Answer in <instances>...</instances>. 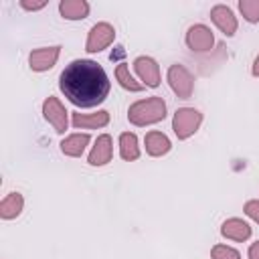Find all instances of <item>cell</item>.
Instances as JSON below:
<instances>
[{
	"label": "cell",
	"mask_w": 259,
	"mask_h": 259,
	"mask_svg": "<svg viewBox=\"0 0 259 259\" xmlns=\"http://www.w3.org/2000/svg\"><path fill=\"white\" fill-rule=\"evenodd\" d=\"M109 77L105 69L91 59L71 61L59 75V89L77 107H95L109 95Z\"/></svg>",
	"instance_id": "obj_1"
},
{
	"label": "cell",
	"mask_w": 259,
	"mask_h": 259,
	"mask_svg": "<svg viewBox=\"0 0 259 259\" xmlns=\"http://www.w3.org/2000/svg\"><path fill=\"white\" fill-rule=\"evenodd\" d=\"M166 117V101L158 95L148 97V99H140L136 103L130 105L127 109V119L130 123L138 125V127H146L152 123H158Z\"/></svg>",
	"instance_id": "obj_2"
},
{
	"label": "cell",
	"mask_w": 259,
	"mask_h": 259,
	"mask_svg": "<svg viewBox=\"0 0 259 259\" xmlns=\"http://www.w3.org/2000/svg\"><path fill=\"white\" fill-rule=\"evenodd\" d=\"M200 123H202V113L194 107H180L174 111L172 130L178 140H188L190 136H194L198 132Z\"/></svg>",
	"instance_id": "obj_3"
},
{
	"label": "cell",
	"mask_w": 259,
	"mask_h": 259,
	"mask_svg": "<svg viewBox=\"0 0 259 259\" xmlns=\"http://www.w3.org/2000/svg\"><path fill=\"white\" fill-rule=\"evenodd\" d=\"M166 79H168L170 89L176 93V97L188 99L192 95V91H194V77L190 75V71L184 65H178V63L170 65Z\"/></svg>",
	"instance_id": "obj_4"
},
{
	"label": "cell",
	"mask_w": 259,
	"mask_h": 259,
	"mask_svg": "<svg viewBox=\"0 0 259 259\" xmlns=\"http://www.w3.org/2000/svg\"><path fill=\"white\" fill-rule=\"evenodd\" d=\"M42 117L55 127L57 134H65L69 127V111L65 109V105L55 97L49 95L42 103Z\"/></svg>",
	"instance_id": "obj_5"
},
{
	"label": "cell",
	"mask_w": 259,
	"mask_h": 259,
	"mask_svg": "<svg viewBox=\"0 0 259 259\" xmlns=\"http://www.w3.org/2000/svg\"><path fill=\"white\" fill-rule=\"evenodd\" d=\"M115 38V28L109 22H97L91 26L89 34H87V42H85V51L87 53H99L103 49H107Z\"/></svg>",
	"instance_id": "obj_6"
},
{
	"label": "cell",
	"mask_w": 259,
	"mask_h": 259,
	"mask_svg": "<svg viewBox=\"0 0 259 259\" xmlns=\"http://www.w3.org/2000/svg\"><path fill=\"white\" fill-rule=\"evenodd\" d=\"M186 45L194 53H208L214 45L212 30L204 24H192L186 32Z\"/></svg>",
	"instance_id": "obj_7"
},
{
	"label": "cell",
	"mask_w": 259,
	"mask_h": 259,
	"mask_svg": "<svg viewBox=\"0 0 259 259\" xmlns=\"http://www.w3.org/2000/svg\"><path fill=\"white\" fill-rule=\"evenodd\" d=\"M59 55H61V47L59 45H55V47H40V49H34L28 55V65H30L32 71L42 73V71H49V69L55 67Z\"/></svg>",
	"instance_id": "obj_8"
},
{
	"label": "cell",
	"mask_w": 259,
	"mask_h": 259,
	"mask_svg": "<svg viewBox=\"0 0 259 259\" xmlns=\"http://www.w3.org/2000/svg\"><path fill=\"white\" fill-rule=\"evenodd\" d=\"M134 69L144 87H158L160 85V67L152 57H138L134 61Z\"/></svg>",
	"instance_id": "obj_9"
},
{
	"label": "cell",
	"mask_w": 259,
	"mask_h": 259,
	"mask_svg": "<svg viewBox=\"0 0 259 259\" xmlns=\"http://www.w3.org/2000/svg\"><path fill=\"white\" fill-rule=\"evenodd\" d=\"M210 18L217 24V28L225 34V36H233L237 32V16L233 14V10L225 4H217L210 8Z\"/></svg>",
	"instance_id": "obj_10"
},
{
	"label": "cell",
	"mask_w": 259,
	"mask_h": 259,
	"mask_svg": "<svg viewBox=\"0 0 259 259\" xmlns=\"http://www.w3.org/2000/svg\"><path fill=\"white\" fill-rule=\"evenodd\" d=\"M111 156H113V142H111V136L109 134H101L97 136L91 152H89V158L87 162L91 166H105L107 162H111Z\"/></svg>",
	"instance_id": "obj_11"
},
{
	"label": "cell",
	"mask_w": 259,
	"mask_h": 259,
	"mask_svg": "<svg viewBox=\"0 0 259 259\" xmlns=\"http://www.w3.org/2000/svg\"><path fill=\"white\" fill-rule=\"evenodd\" d=\"M71 123L73 127H81V130H97V127H105L109 123V113L105 109H99L95 113H79L73 111L71 113Z\"/></svg>",
	"instance_id": "obj_12"
},
{
	"label": "cell",
	"mask_w": 259,
	"mask_h": 259,
	"mask_svg": "<svg viewBox=\"0 0 259 259\" xmlns=\"http://www.w3.org/2000/svg\"><path fill=\"white\" fill-rule=\"evenodd\" d=\"M221 235L225 239H231V241H247L251 237V227L243 219L233 217L221 225Z\"/></svg>",
	"instance_id": "obj_13"
},
{
	"label": "cell",
	"mask_w": 259,
	"mask_h": 259,
	"mask_svg": "<svg viewBox=\"0 0 259 259\" xmlns=\"http://www.w3.org/2000/svg\"><path fill=\"white\" fill-rule=\"evenodd\" d=\"M144 144H146V152H148L150 156H154V158L168 154V152H170V148H172V144H170L168 136H166V134H162V132H156V130L146 134Z\"/></svg>",
	"instance_id": "obj_14"
},
{
	"label": "cell",
	"mask_w": 259,
	"mask_h": 259,
	"mask_svg": "<svg viewBox=\"0 0 259 259\" xmlns=\"http://www.w3.org/2000/svg\"><path fill=\"white\" fill-rule=\"evenodd\" d=\"M89 2L85 0H61L59 2V12L67 20H83L89 14Z\"/></svg>",
	"instance_id": "obj_15"
},
{
	"label": "cell",
	"mask_w": 259,
	"mask_h": 259,
	"mask_svg": "<svg viewBox=\"0 0 259 259\" xmlns=\"http://www.w3.org/2000/svg\"><path fill=\"white\" fill-rule=\"evenodd\" d=\"M89 134H71L61 142V152L71 158H79L89 146Z\"/></svg>",
	"instance_id": "obj_16"
},
{
	"label": "cell",
	"mask_w": 259,
	"mask_h": 259,
	"mask_svg": "<svg viewBox=\"0 0 259 259\" xmlns=\"http://www.w3.org/2000/svg\"><path fill=\"white\" fill-rule=\"evenodd\" d=\"M22 208H24V198H22V194H20V192H10V194H6V196L2 198V202H0V217H2L4 221H12V219H16V217L22 212Z\"/></svg>",
	"instance_id": "obj_17"
},
{
	"label": "cell",
	"mask_w": 259,
	"mask_h": 259,
	"mask_svg": "<svg viewBox=\"0 0 259 259\" xmlns=\"http://www.w3.org/2000/svg\"><path fill=\"white\" fill-rule=\"evenodd\" d=\"M119 156L125 162L138 160L140 158V146H138V138L132 132H123L119 136Z\"/></svg>",
	"instance_id": "obj_18"
},
{
	"label": "cell",
	"mask_w": 259,
	"mask_h": 259,
	"mask_svg": "<svg viewBox=\"0 0 259 259\" xmlns=\"http://www.w3.org/2000/svg\"><path fill=\"white\" fill-rule=\"evenodd\" d=\"M115 79H117V83H119L123 89H127V91L140 93V91L144 89V85L134 79V75L130 73V67H127L125 63H119V65L115 67Z\"/></svg>",
	"instance_id": "obj_19"
},
{
	"label": "cell",
	"mask_w": 259,
	"mask_h": 259,
	"mask_svg": "<svg viewBox=\"0 0 259 259\" xmlns=\"http://www.w3.org/2000/svg\"><path fill=\"white\" fill-rule=\"evenodd\" d=\"M239 10L247 22H259V0H239Z\"/></svg>",
	"instance_id": "obj_20"
},
{
	"label": "cell",
	"mask_w": 259,
	"mask_h": 259,
	"mask_svg": "<svg viewBox=\"0 0 259 259\" xmlns=\"http://www.w3.org/2000/svg\"><path fill=\"white\" fill-rule=\"evenodd\" d=\"M210 257L212 259H241V253L229 245H214L210 249Z\"/></svg>",
	"instance_id": "obj_21"
},
{
	"label": "cell",
	"mask_w": 259,
	"mask_h": 259,
	"mask_svg": "<svg viewBox=\"0 0 259 259\" xmlns=\"http://www.w3.org/2000/svg\"><path fill=\"white\" fill-rule=\"evenodd\" d=\"M243 210H245V214L251 221H255L259 225V200H247L245 206H243Z\"/></svg>",
	"instance_id": "obj_22"
},
{
	"label": "cell",
	"mask_w": 259,
	"mask_h": 259,
	"mask_svg": "<svg viewBox=\"0 0 259 259\" xmlns=\"http://www.w3.org/2000/svg\"><path fill=\"white\" fill-rule=\"evenodd\" d=\"M20 6L24 8V10H40V8H45L47 6V2L45 0H40V2H28V0H20Z\"/></svg>",
	"instance_id": "obj_23"
},
{
	"label": "cell",
	"mask_w": 259,
	"mask_h": 259,
	"mask_svg": "<svg viewBox=\"0 0 259 259\" xmlns=\"http://www.w3.org/2000/svg\"><path fill=\"white\" fill-rule=\"evenodd\" d=\"M247 257H249V259H259V241L251 243V247H249V251H247Z\"/></svg>",
	"instance_id": "obj_24"
},
{
	"label": "cell",
	"mask_w": 259,
	"mask_h": 259,
	"mask_svg": "<svg viewBox=\"0 0 259 259\" xmlns=\"http://www.w3.org/2000/svg\"><path fill=\"white\" fill-rule=\"evenodd\" d=\"M251 73H253L255 77H259V55H257V59H255V63H253V69H251Z\"/></svg>",
	"instance_id": "obj_25"
}]
</instances>
